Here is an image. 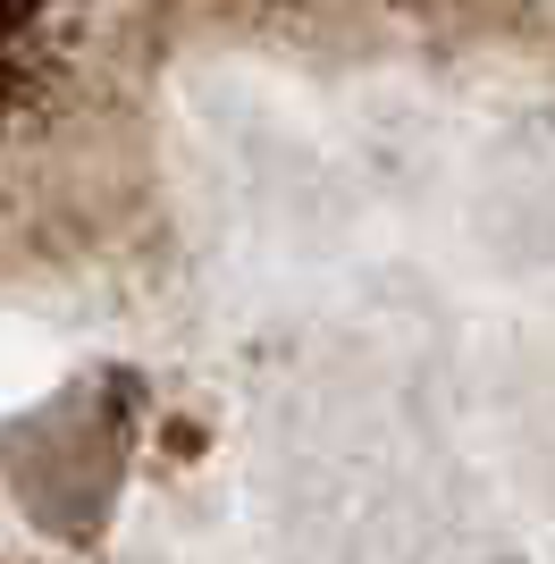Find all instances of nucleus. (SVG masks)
I'll use <instances>...</instances> for the list:
<instances>
[{
    "mask_svg": "<svg viewBox=\"0 0 555 564\" xmlns=\"http://www.w3.org/2000/svg\"><path fill=\"white\" fill-rule=\"evenodd\" d=\"M127 388H135L127 371H101L85 388H68V397L34 404L0 438V464L18 480V506L43 531H59V540H85L92 522H101V506H110V489H118V464H127V438H135V413L118 404Z\"/></svg>",
    "mask_w": 555,
    "mask_h": 564,
    "instance_id": "nucleus-1",
    "label": "nucleus"
}]
</instances>
